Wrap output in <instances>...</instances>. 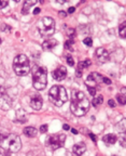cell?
I'll list each match as a JSON object with an SVG mask.
<instances>
[{
	"mask_svg": "<svg viewBox=\"0 0 126 156\" xmlns=\"http://www.w3.org/2000/svg\"><path fill=\"white\" fill-rule=\"evenodd\" d=\"M89 101L86 95L82 91L79 90H73L71 94V104H70V109L72 114L78 117L84 116L89 109Z\"/></svg>",
	"mask_w": 126,
	"mask_h": 156,
	"instance_id": "1",
	"label": "cell"
},
{
	"mask_svg": "<svg viewBox=\"0 0 126 156\" xmlns=\"http://www.w3.org/2000/svg\"><path fill=\"white\" fill-rule=\"evenodd\" d=\"M0 146L5 151H9L11 153H16L22 147V141L18 134L0 133Z\"/></svg>",
	"mask_w": 126,
	"mask_h": 156,
	"instance_id": "2",
	"label": "cell"
},
{
	"mask_svg": "<svg viewBox=\"0 0 126 156\" xmlns=\"http://www.w3.org/2000/svg\"><path fill=\"white\" fill-rule=\"evenodd\" d=\"M49 100L55 106H62L68 100L66 89L63 86H53L49 91Z\"/></svg>",
	"mask_w": 126,
	"mask_h": 156,
	"instance_id": "3",
	"label": "cell"
},
{
	"mask_svg": "<svg viewBox=\"0 0 126 156\" xmlns=\"http://www.w3.org/2000/svg\"><path fill=\"white\" fill-rule=\"evenodd\" d=\"M13 69L18 76H26L30 72V63L25 54H20L13 60Z\"/></svg>",
	"mask_w": 126,
	"mask_h": 156,
	"instance_id": "4",
	"label": "cell"
},
{
	"mask_svg": "<svg viewBox=\"0 0 126 156\" xmlns=\"http://www.w3.org/2000/svg\"><path fill=\"white\" fill-rule=\"evenodd\" d=\"M47 84V71L45 67H36L32 72V85L37 90H43Z\"/></svg>",
	"mask_w": 126,
	"mask_h": 156,
	"instance_id": "5",
	"label": "cell"
},
{
	"mask_svg": "<svg viewBox=\"0 0 126 156\" xmlns=\"http://www.w3.org/2000/svg\"><path fill=\"white\" fill-rule=\"evenodd\" d=\"M37 26L41 37H51L55 32V22L50 16L42 17L41 20H39Z\"/></svg>",
	"mask_w": 126,
	"mask_h": 156,
	"instance_id": "6",
	"label": "cell"
},
{
	"mask_svg": "<svg viewBox=\"0 0 126 156\" xmlns=\"http://www.w3.org/2000/svg\"><path fill=\"white\" fill-rule=\"evenodd\" d=\"M66 141V136L63 133H55L51 134V136L47 137V145L49 146L51 150H57L63 147Z\"/></svg>",
	"mask_w": 126,
	"mask_h": 156,
	"instance_id": "7",
	"label": "cell"
},
{
	"mask_svg": "<svg viewBox=\"0 0 126 156\" xmlns=\"http://www.w3.org/2000/svg\"><path fill=\"white\" fill-rule=\"evenodd\" d=\"M12 107V100L7 93V90L0 86V109L2 111H9Z\"/></svg>",
	"mask_w": 126,
	"mask_h": 156,
	"instance_id": "8",
	"label": "cell"
},
{
	"mask_svg": "<svg viewBox=\"0 0 126 156\" xmlns=\"http://www.w3.org/2000/svg\"><path fill=\"white\" fill-rule=\"evenodd\" d=\"M102 82V76L99 75L98 73H92L87 76V78L85 79V85L87 87H91V88H95L96 86Z\"/></svg>",
	"mask_w": 126,
	"mask_h": 156,
	"instance_id": "9",
	"label": "cell"
},
{
	"mask_svg": "<svg viewBox=\"0 0 126 156\" xmlns=\"http://www.w3.org/2000/svg\"><path fill=\"white\" fill-rule=\"evenodd\" d=\"M42 104H43V99H42L41 95L38 93L32 94L31 98H30V106L36 111H39L42 107Z\"/></svg>",
	"mask_w": 126,
	"mask_h": 156,
	"instance_id": "10",
	"label": "cell"
},
{
	"mask_svg": "<svg viewBox=\"0 0 126 156\" xmlns=\"http://www.w3.org/2000/svg\"><path fill=\"white\" fill-rule=\"evenodd\" d=\"M53 77L55 80H64L67 77V69L65 66H58L54 72H53Z\"/></svg>",
	"mask_w": 126,
	"mask_h": 156,
	"instance_id": "11",
	"label": "cell"
},
{
	"mask_svg": "<svg viewBox=\"0 0 126 156\" xmlns=\"http://www.w3.org/2000/svg\"><path fill=\"white\" fill-rule=\"evenodd\" d=\"M96 57L100 63H106L109 61V53L105 48H98L96 50Z\"/></svg>",
	"mask_w": 126,
	"mask_h": 156,
	"instance_id": "12",
	"label": "cell"
},
{
	"mask_svg": "<svg viewBox=\"0 0 126 156\" xmlns=\"http://www.w3.org/2000/svg\"><path fill=\"white\" fill-rule=\"evenodd\" d=\"M57 43H58V41H57L56 39H54V38H50V39H47L43 43H42V48H43V50H45V51H49V50L54 49V48L57 46Z\"/></svg>",
	"mask_w": 126,
	"mask_h": 156,
	"instance_id": "13",
	"label": "cell"
},
{
	"mask_svg": "<svg viewBox=\"0 0 126 156\" xmlns=\"http://www.w3.org/2000/svg\"><path fill=\"white\" fill-rule=\"evenodd\" d=\"M72 150H73V153L77 156H81L85 153V151H86V145H85L84 143H82V142H80V143L74 144L73 149Z\"/></svg>",
	"mask_w": 126,
	"mask_h": 156,
	"instance_id": "14",
	"label": "cell"
},
{
	"mask_svg": "<svg viewBox=\"0 0 126 156\" xmlns=\"http://www.w3.org/2000/svg\"><path fill=\"white\" fill-rule=\"evenodd\" d=\"M102 141H104L107 145H112V144H114L118 141V138H116L115 134L109 133V134H106V136L102 138Z\"/></svg>",
	"mask_w": 126,
	"mask_h": 156,
	"instance_id": "15",
	"label": "cell"
},
{
	"mask_svg": "<svg viewBox=\"0 0 126 156\" xmlns=\"http://www.w3.org/2000/svg\"><path fill=\"white\" fill-rule=\"evenodd\" d=\"M36 3H37L36 0H28V1H25L24 5H23V9H22L23 14H27V13L29 12L30 8H31L32 5H35Z\"/></svg>",
	"mask_w": 126,
	"mask_h": 156,
	"instance_id": "16",
	"label": "cell"
},
{
	"mask_svg": "<svg viewBox=\"0 0 126 156\" xmlns=\"http://www.w3.org/2000/svg\"><path fill=\"white\" fill-rule=\"evenodd\" d=\"M89 65H91V60H89V59H86L85 61H83V62H80L79 63V66H78V73H77V75L78 76H81L82 75V71H83L84 68H86V67H89Z\"/></svg>",
	"mask_w": 126,
	"mask_h": 156,
	"instance_id": "17",
	"label": "cell"
},
{
	"mask_svg": "<svg viewBox=\"0 0 126 156\" xmlns=\"http://www.w3.org/2000/svg\"><path fill=\"white\" fill-rule=\"evenodd\" d=\"M37 133H38V130L35 127H26L24 129V134L29 137V138H34V137L37 136Z\"/></svg>",
	"mask_w": 126,
	"mask_h": 156,
	"instance_id": "18",
	"label": "cell"
},
{
	"mask_svg": "<svg viewBox=\"0 0 126 156\" xmlns=\"http://www.w3.org/2000/svg\"><path fill=\"white\" fill-rule=\"evenodd\" d=\"M16 120L20 121V123H26L27 121L26 112L23 111V109H18V113H16Z\"/></svg>",
	"mask_w": 126,
	"mask_h": 156,
	"instance_id": "19",
	"label": "cell"
},
{
	"mask_svg": "<svg viewBox=\"0 0 126 156\" xmlns=\"http://www.w3.org/2000/svg\"><path fill=\"white\" fill-rule=\"evenodd\" d=\"M119 33H120V36H121L122 38H125V36H126V24H125V22L122 23V24L120 25Z\"/></svg>",
	"mask_w": 126,
	"mask_h": 156,
	"instance_id": "20",
	"label": "cell"
},
{
	"mask_svg": "<svg viewBox=\"0 0 126 156\" xmlns=\"http://www.w3.org/2000/svg\"><path fill=\"white\" fill-rule=\"evenodd\" d=\"M102 102H104V98H102V95H97V97H95L94 99H93V105L98 106V105H100Z\"/></svg>",
	"mask_w": 126,
	"mask_h": 156,
	"instance_id": "21",
	"label": "cell"
},
{
	"mask_svg": "<svg viewBox=\"0 0 126 156\" xmlns=\"http://www.w3.org/2000/svg\"><path fill=\"white\" fill-rule=\"evenodd\" d=\"M116 99L119 101V104H121V105H125L126 104V95L124 93H122V94L119 93L116 95Z\"/></svg>",
	"mask_w": 126,
	"mask_h": 156,
	"instance_id": "22",
	"label": "cell"
},
{
	"mask_svg": "<svg viewBox=\"0 0 126 156\" xmlns=\"http://www.w3.org/2000/svg\"><path fill=\"white\" fill-rule=\"evenodd\" d=\"M125 139H126L125 132H122V136L119 138V141H120V143H121L122 147H125Z\"/></svg>",
	"mask_w": 126,
	"mask_h": 156,
	"instance_id": "23",
	"label": "cell"
},
{
	"mask_svg": "<svg viewBox=\"0 0 126 156\" xmlns=\"http://www.w3.org/2000/svg\"><path fill=\"white\" fill-rule=\"evenodd\" d=\"M1 29H2V32L10 34V33H11V26H9V25H5V24H2V25H1Z\"/></svg>",
	"mask_w": 126,
	"mask_h": 156,
	"instance_id": "24",
	"label": "cell"
},
{
	"mask_svg": "<svg viewBox=\"0 0 126 156\" xmlns=\"http://www.w3.org/2000/svg\"><path fill=\"white\" fill-rule=\"evenodd\" d=\"M83 43H85L87 47H91V46L93 45V40H92L91 37H87V38H85V39L83 40Z\"/></svg>",
	"mask_w": 126,
	"mask_h": 156,
	"instance_id": "25",
	"label": "cell"
},
{
	"mask_svg": "<svg viewBox=\"0 0 126 156\" xmlns=\"http://www.w3.org/2000/svg\"><path fill=\"white\" fill-rule=\"evenodd\" d=\"M67 63H68V65H70V66H73L74 65L73 57H72L71 55H68V57H67Z\"/></svg>",
	"mask_w": 126,
	"mask_h": 156,
	"instance_id": "26",
	"label": "cell"
},
{
	"mask_svg": "<svg viewBox=\"0 0 126 156\" xmlns=\"http://www.w3.org/2000/svg\"><path fill=\"white\" fill-rule=\"evenodd\" d=\"M120 127H121V130H120V131L125 132V119H122V120H121V125H120ZM120 127H119V128H120Z\"/></svg>",
	"mask_w": 126,
	"mask_h": 156,
	"instance_id": "27",
	"label": "cell"
},
{
	"mask_svg": "<svg viewBox=\"0 0 126 156\" xmlns=\"http://www.w3.org/2000/svg\"><path fill=\"white\" fill-rule=\"evenodd\" d=\"M87 90L91 93V95H95L96 94V89L95 88H91V87H87Z\"/></svg>",
	"mask_w": 126,
	"mask_h": 156,
	"instance_id": "28",
	"label": "cell"
},
{
	"mask_svg": "<svg viewBox=\"0 0 126 156\" xmlns=\"http://www.w3.org/2000/svg\"><path fill=\"white\" fill-rule=\"evenodd\" d=\"M8 5V1H5V0H0V9H3Z\"/></svg>",
	"mask_w": 126,
	"mask_h": 156,
	"instance_id": "29",
	"label": "cell"
},
{
	"mask_svg": "<svg viewBox=\"0 0 126 156\" xmlns=\"http://www.w3.org/2000/svg\"><path fill=\"white\" fill-rule=\"evenodd\" d=\"M47 125H42V126L40 127V131H41L42 133L47 132Z\"/></svg>",
	"mask_w": 126,
	"mask_h": 156,
	"instance_id": "30",
	"label": "cell"
},
{
	"mask_svg": "<svg viewBox=\"0 0 126 156\" xmlns=\"http://www.w3.org/2000/svg\"><path fill=\"white\" fill-rule=\"evenodd\" d=\"M108 105L110 107H115V102H114L113 100H109V101H108Z\"/></svg>",
	"mask_w": 126,
	"mask_h": 156,
	"instance_id": "31",
	"label": "cell"
},
{
	"mask_svg": "<svg viewBox=\"0 0 126 156\" xmlns=\"http://www.w3.org/2000/svg\"><path fill=\"white\" fill-rule=\"evenodd\" d=\"M102 81H104L105 84H107V85L111 84V80L109 79V78H107V77H102Z\"/></svg>",
	"mask_w": 126,
	"mask_h": 156,
	"instance_id": "32",
	"label": "cell"
},
{
	"mask_svg": "<svg viewBox=\"0 0 126 156\" xmlns=\"http://www.w3.org/2000/svg\"><path fill=\"white\" fill-rule=\"evenodd\" d=\"M58 15H60V16H62L63 19H64V17L67 16V13L66 12H63V11H60V12H58Z\"/></svg>",
	"mask_w": 126,
	"mask_h": 156,
	"instance_id": "33",
	"label": "cell"
},
{
	"mask_svg": "<svg viewBox=\"0 0 126 156\" xmlns=\"http://www.w3.org/2000/svg\"><path fill=\"white\" fill-rule=\"evenodd\" d=\"M40 11H41V9H40V8H36L35 10H34V14H36V15H37V14H39V13H40Z\"/></svg>",
	"mask_w": 126,
	"mask_h": 156,
	"instance_id": "34",
	"label": "cell"
},
{
	"mask_svg": "<svg viewBox=\"0 0 126 156\" xmlns=\"http://www.w3.org/2000/svg\"><path fill=\"white\" fill-rule=\"evenodd\" d=\"M74 11H76V8L74 7H70L69 9H68V13H73Z\"/></svg>",
	"mask_w": 126,
	"mask_h": 156,
	"instance_id": "35",
	"label": "cell"
},
{
	"mask_svg": "<svg viewBox=\"0 0 126 156\" xmlns=\"http://www.w3.org/2000/svg\"><path fill=\"white\" fill-rule=\"evenodd\" d=\"M89 137H91V138H92V140H93V141H94V142H96V141H97L96 136H95V134H93V133H89Z\"/></svg>",
	"mask_w": 126,
	"mask_h": 156,
	"instance_id": "36",
	"label": "cell"
},
{
	"mask_svg": "<svg viewBox=\"0 0 126 156\" xmlns=\"http://www.w3.org/2000/svg\"><path fill=\"white\" fill-rule=\"evenodd\" d=\"M63 128H64V130H69V129H70V127L68 126V125H66V124H65L64 126H63Z\"/></svg>",
	"mask_w": 126,
	"mask_h": 156,
	"instance_id": "37",
	"label": "cell"
},
{
	"mask_svg": "<svg viewBox=\"0 0 126 156\" xmlns=\"http://www.w3.org/2000/svg\"><path fill=\"white\" fill-rule=\"evenodd\" d=\"M71 131H72V133H74V134H77V133H78V131L76 130V129H71Z\"/></svg>",
	"mask_w": 126,
	"mask_h": 156,
	"instance_id": "38",
	"label": "cell"
},
{
	"mask_svg": "<svg viewBox=\"0 0 126 156\" xmlns=\"http://www.w3.org/2000/svg\"><path fill=\"white\" fill-rule=\"evenodd\" d=\"M0 156H2V151H1V149H0Z\"/></svg>",
	"mask_w": 126,
	"mask_h": 156,
	"instance_id": "39",
	"label": "cell"
},
{
	"mask_svg": "<svg viewBox=\"0 0 126 156\" xmlns=\"http://www.w3.org/2000/svg\"><path fill=\"white\" fill-rule=\"evenodd\" d=\"M0 43H1V39H0Z\"/></svg>",
	"mask_w": 126,
	"mask_h": 156,
	"instance_id": "40",
	"label": "cell"
}]
</instances>
